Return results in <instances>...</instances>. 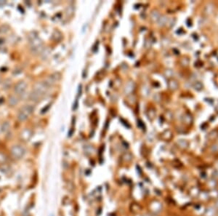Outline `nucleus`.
Here are the masks:
<instances>
[{
	"label": "nucleus",
	"instance_id": "nucleus-1",
	"mask_svg": "<svg viewBox=\"0 0 218 216\" xmlns=\"http://www.w3.org/2000/svg\"><path fill=\"white\" fill-rule=\"evenodd\" d=\"M51 86L52 85L49 84L47 80L36 83L34 87L33 92L30 95V97H29L30 99L32 100H38L47 93L49 87Z\"/></svg>",
	"mask_w": 218,
	"mask_h": 216
},
{
	"label": "nucleus",
	"instance_id": "nucleus-2",
	"mask_svg": "<svg viewBox=\"0 0 218 216\" xmlns=\"http://www.w3.org/2000/svg\"><path fill=\"white\" fill-rule=\"evenodd\" d=\"M34 111V106L32 105H25L20 110L18 114V120L21 121H23L28 119V117Z\"/></svg>",
	"mask_w": 218,
	"mask_h": 216
},
{
	"label": "nucleus",
	"instance_id": "nucleus-3",
	"mask_svg": "<svg viewBox=\"0 0 218 216\" xmlns=\"http://www.w3.org/2000/svg\"><path fill=\"white\" fill-rule=\"evenodd\" d=\"M11 154L12 156H14L15 159H20L21 157H23V155L25 154L24 148L22 147L21 145H13L11 148Z\"/></svg>",
	"mask_w": 218,
	"mask_h": 216
},
{
	"label": "nucleus",
	"instance_id": "nucleus-4",
	"mask_svg": "<svg viewBox=\"0 0 218 216\" xmlns=\"http://www.w3.org/2000/svg\"><path fill=\"white\" fill-rule=\"evenodd\" d=\"M26 87H27V84L25 82H19L18 84H15L14 88V92L19 96L23 95L26 90Z\"/></svg>",
	"mask_w": 218,
	"mask_h": 216
},
{
	"label": "nucleus",
	"instance_id": "nucleus-5",
	"mask_svg": "<svg viewBox=\"0 0 218 216\" xmlns=\"http://www.w3.org/2000/svg\"><path fill=\"white\" fill-rule=\"evenodd\" d=\"M30 43H31V48L34 49V51L39 50V49L42 47V42L38 39L37 36L33 37L31 39H30Z\"/></svg>",
	"mask_w": 218,
	"mask_h": 216
},
{
	"label": "nucleus",
	"instance_id": "nucleus-6",
	"mask_svg": "<svg viewBox=\"0 0 218 216\" xmlns=\"http://www.w3.org/2000/svg\"><path fill=\"white\" fill-rule=\"evenodd\" d=\"M31 132L28 130H24L23 132L21 133V138L24 140V141H27L31 138Z\"/></svg>",
	"mask_w": 218,
	"mask_h": 216
},
{
	"label": "nucleus",
	"instance_id": "nucleus-7",
	"mask_svg": "<svg viewBox=\"0 0 218 216\" xmlns=\"http://www.w3.org/2000/svg\"><path fill=\"white\" fill-rule=\"evenodd\" d=\"M18 103V99L15 96H11L9 99V103L11 106H15Z\"/></svg>",
	"mask_w": 218,
	"mask_h": 216
},
{
	"label": "nucleus",
	"instance_id": "nucleus-8",
	"mask_svg": "<svg viewBox=\"0 0 218 216\" xmlns=\"http://www.w3.org/2000/svg\"><path fill=\"white\" fill-rule=\"evenodd\" d=\"M0 169L4 172V173H8L10 172V168L7 165H6L5 164H2L1 166H0Z\"/></svg>",
	"mask_w": 218,
	"mask_h": 216
},
{
	"label": "nucleus",
	"instance_id": "nucleus-9",
	"mask_svg": "<svg viewBox=\"0 0 218 216\" xmlns=\"http://www.w3.org/2000/svg\"><path fill=\"white\" fill-rule=\"evenodd\" d=\"M9 128H10V124H9V123L8 122H4V123H3V124H2V126H1V130L3 131V132H7L8 130H9Z\"/></svg>",
	"mask_w": 218,
	"mask_h": 216
},
{
	"label": "nucleus",
	"instance_id": "nucleus-10",
	"mask_svg": "<svg viewBox=\"0 0 218 216\" xmlns=\"http://www.w3.org/2000/svg\"><path fill=\"white\" fill-rule=\"evenodd\" d=\"M5 162H6V158H5V156H4L3 154H0V163H1V164H5Z\"/></svg>",
	"mask_w": 218,
	"mask_h": 216
}]
</instances>
